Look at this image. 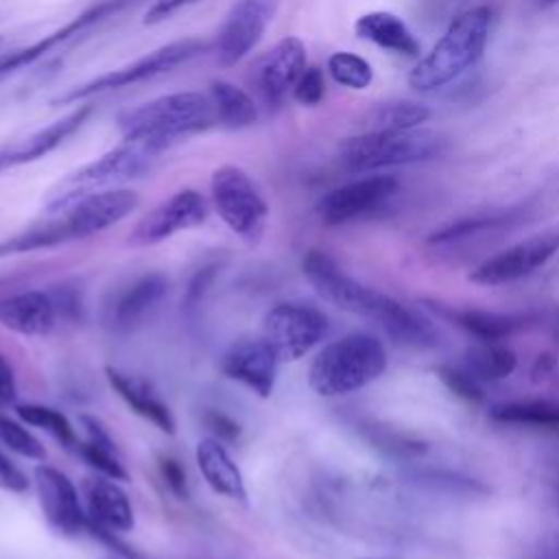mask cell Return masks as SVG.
I'll use <instances>...</instances> for the list:
<instances>
[{
  "label": "cell",
  "instance_id": "cell-1",
  "mask_svg": "<svg viewBox=\"0 0 559 559\" xmlns=\"http://www.w3.org/2000/svg\"><path fill=\"white\" fill-rule=\"evenodd\" d=\"M301 271L323 301L345 312L376 321L391 338L400 343L435 345L437 334L428 321L417 317L393 297L378 293L347 275L328 253L310 249L301 260Z\"/></svg>",
  "mask_w": 559,
  "mask_h": 559
},
{
  "label": "cell",
  "instance_id": "cell-2",
  "mask_svg": "<svg viewBox=\"0 0 559 559\" xmlns=\"http://www.w3.org/2000/svg\"><path fill=\"white\" fill-rule=\"evenodd\" d=\"M170 144L173 142L168 140L155 138L122 140V144H118L116 148L103 153L100 157L83 164L81 168L59 179L44 199L46 214H61L74 201L87 194L118 188L120 183L140 177Z\"/></svg>",
  "mask_w": 559,
  "mask_h": 559
},
{
  "label": "cell",
  "instance_id": "cell-3",
  "mask_svg": "<svg viewBox=\"0 0 559 559\" xmlns=\"http://www.w3.org/2000/svg\"><path fill=\"white\" fill-rule=\"evenodd\" d=\"M386 349L380 338L352 332L328 343L310 362L308 384L321 397L354 393L382 376Z\"/></svg>",
  "mask_w": 559,
  "mask_h": 559
},
{
  "label": "cell",
  "instance_id": "cell-4",
  "mask_svg": "<svg viewBox=\"0 0 559 559\" xmlns=\"http://www.w3.org/2000/svg\"><path fill=\"white\" fill-rule=\"evenodd\" d=\"M489 24L491 11L487 7H472L456 15L432 50L411 70L408 85L419 92H432L461 76L480 59Z\"/></svg>",
  "mask_w": 559,
  "mask_h": 559
},
{
  "label": "cell",
  "instance_id": "cell-5",
  "mask_svg": "<svg viewBox=\"0 0 559 559\" xmlns=\"http://www.w3.org/2000/svg\"><path fill=\"white\" fill-rule=\"evenodd\" d=\"M216 122L212 98L199 92H175L153 98L120 116L124 140L155 138L175 142L181 135L203 131Z\"/></svg>",
  "mask_w": 559,
  "mask_h": 559
},
{
  "label": "cell",
  "instance_id": "cell-6",
  "mask_svg": "<svg viewBox=\"0 0 559 559\" xmlns=\"http://www.w3.org/2000/svg\"><path fill=\"white\" fill-rule=\"evenodd\" d=\"M443 148L441 135L435 131H378L347 138L341 144V164L349 173H367L389 166L426 162Z\"/></svg>",
  "mask_w": 559,
  "mask_h": 559
},
{
  "label": "cell",
  "instance_id": "cell-7",
  "mask_svg": "<svg viewBox=\"0 0 559 559\" xmlns=\"http://www.w3.org/2000/svg\"><path fill=\"white\" fill-rule=\"evenodd\" d=\"M207 50V41L201 37H183L170 44H164L151 52H146L144 57L135 59L133 63H127L122 68H116L111 72H105L87 83L74 85L68 92L59 94L52 105H72L79 100H85L94 94H103V92H111V90H122L127 85H135L142 81H148L153 76H159L164 72H170L173 68L194 59L197 55Z\"/></svg>",
  "mask_w": 559,
  "mask_h": 559
},
{
  "label": "cell",
  "instance_id": "cell-8",
  "mask_svg": "<svg viewBox=\"0 0 559 559\" xmlns=\"http://www.w3.org/2000/svg\"><path fill=\"white\" fill-rule=\"evenodd\" d=\"M210 192L214 210L221 221L245 242L255 245L266 227L269 205L253 186L251 177L234 166L225 164L212 173Z\"/></svg>",
  "mask_w": 559,
  "mask_h": 559
},
{
  "label": "cell",
  "instance_id": "cell-9",
  "mask_svg": "<svg viewBox=\"0 0 559 559\" xmlns=\"http://www.w3.org/2000/svg\"><path fill=\"white\" fill-rule=\"evenodd\" d=\"M328 334V317L312 304L282 301L262 319V338L273 347L280 362L306 356Z\"/></svg>",
  "mask_w": 559,
  "mask_h": 559
},
{
  "label": "cell",
  "instance_id": "cell-10",
  "mask_svg": "<svg viewBox=\"0 0 559 559\" xmlns=\"http://www.w3.org/2000/svg\"><path fill=\"white\" fill-rule=\"evenodd\" d=\"M37 502L46 524L61 537H79L85 533L87 518L81 491L57 467L39 463L33 469Z\"/></svg>",
  "mask_w": 559,
  "mask_h": 559
},
{
  "label": "cell",
  "instance_id": "cell-11",
  "mask_svg": "<svg viewBox=\"0 0 559 559\" xmlns=\"http://www.w3.org/2000/svg\"><path fill=\"white\" fill-rule=\"evenodd\" d=\"M280 0H234L216 37V61L231 68L262 39Z\"/></svg>",
  "mask_w": 559,
  "mask_h": 559
},
{
  "label": "cell",
  "instance_id": "cell-12",
  "mask_svg": "<svg viewBox=\"0 0 559 559\" xmlns=\"http://www.w3.org/2000/svg\"><path fill=\"white\" fill-rule=\"evenodd\" d=\"M397 190L400 181L391 175L362 177L323 194L317 203V214L330 227L345 225L376 212L386 201H391Z\"/></svg>",
  "mask_w": 559,
  "mask_h": 559
},
{
  "label": "cell",
  "instance_id": "cell-13",
  "mask_svg": "<svg viewBox=\"0 0 559 559\" xmlns=\"http://www.w3.org/2000/svg\"><path fill=\"white\" fill-rule=\"evenodd\" d=\"M140 205V194L129 188H109L74 201L57 214L72 240H83L109 229Z\"/></svg>",
  "mask_w": 559,
  "mask_h": 559
},
{
  "label": "cell",
  "instance_id": "cell-14",
  "mask_svg": "<svg viewBox=\"0 0 559 559\" xmlns=\"http://www.w3.org/2000/svg\"><path fill=\"white\" fill-rule=\"evenodd\" d=\"M559 251V227L546 234H537L533 238H526L483 264H478L469 280L483 286H498V284H509L515 280H522L544 266L555 253Z\"/></svg>",
  "mask_w": 559,
  "mask_h": 559
},
{
  "label": "cell",
  "instance_id": "cell-15",
  "mask_svg": "<svg viewBox=\"0 0 559 559\" xmlns=\"http://www.w3.org/2000/svg\"><path fill=\"white\" fill-rule=\"evenodd\" d=\"M207 218V203L201 192L186 188L155 205L148 214H144L133 231L129 234V242L135 247L157 245L177 231H186L199 227Z\"/></svg>",
  "mask_w": 559,
  "mask_h": 559
},
{
  "label": "cell",
  "instance_id": "cell-16",
  "mask_svg": "<svg viewBox=\"0 0 559 559\" xmlns=\"http://www.w3.org/2000/svg\"><path fill=\"white\" fill-rule=\"evenodd\" d=\"M277 367L280 358L262 336L231 343L221 358V371L262 400L271 397L275 389Z\"/></svg>",
  "mask_w": 559,
  "mask_h": 559
},
{
  "label": "cell",
  "instance_id": "cell-17",
  "mask_svg": "<svg viewBox=\"0 0 559 559\" xmlns=\"http://www.w3.org/2000/svg\"><path fill=\"white\" fill-rule=\"evenodd\" d=\"M306 70V46L299 37L280 39L255 66L253 83L266 105H280Z\"/></svg>",
  "mask_w": 559,
  "mask_h": 559
},
{
  "label": "cell",
  "instance_id": "cell-18",
  "mask_svg": "<svg viewBox=\"0 0 559 559\" xmlns=\"http://www.w3.org/2000/svg\"><path fill=\"white\" fill-rule=\"evenodd\" d=\"M170 288V280L159 271H148L116 293L107 306V325L114 332H131L151 317Z\"/></svg>",
  "mask_w": 559,
  "mask_h": 559
},
{
  "label": "cell",
  "instance_id": "cell-19",
  "mask_svg": "<svg viewBox=\"0 0 559 559\" xmlns=\"http://www.w3.org/2000/svg\"><path fill=\"white\" fill-rule=\"evenodd\" d=\"M92 111H94L92 105H81L74 111L66 114L63 118L28 133L26 138H20L11 144L0 146V175L11 168L37 162L44 155L52 153L57 146H61L70 135H74L87 122Z\"/></svg>",
  "mask_w": 559,
  "mask_h": 559
},
{
  "label": "cell",
  "instance_id": "cell-20",
  "mask_svg": "<svg viewBox=\"0 0 559 559\" xmlns=\"http://www.w3.org/2000/svg\"><path fill=\"white\" fill-rule=\"evenodd\" d=\"M81 500H83L85 518L94 526H100L120 535L129 533L135 526L131 500L114 478H107L100 474L83 478Z\"/></svg>",
  "mask_w": 559,
  "mask_h": 559
},
{
  "label": "cell",
  "instance_id": "cell-21",
  "mask_svg": "<svg viewBox=\"0 0 559 559\" xmlns=\"http://www.w3.org/2000/svg\"><path fill=\"white\" fill-rule=\"evenodd\" d=\"M57 304L50 293L22 290L0 299V325L22 336H44L57 325Z\"/></svg>",
  "mask_w": 559,
  "mask_h": 559
},
{
  "label": "cell",
  "instance_id": "cell-22",
  "mask_svg": "<svg viewBox=\"0 0 559 559\" xmlns=\"http://www.w3.org/2000/svg\"><path fill=\"white\" fill-rule=\"evenodd\" d=\"M105 376H107L109 386L118 393V397L138 417L146 419L164 435H175V428H177L175 417H173L168 404L159 397V393L153 389L151 382H146L144 378H140L135 373L111 367V365L105 367Z\"/></svg>",
  "mask_w": 559,
  "mask_h": 559
},
{
  "label": "cell",
  "instance_id": "cell-23",
  "mask_svg": "<svg viewBox=\"0 0 559 559\" xmlns=\"http://www.w3.org/2000/svg\"><path fill=\"white\" fill-rule=\"evenodd\" d=\"M194 459H197V467H199L203 480L207 483V487L214 493L225 496L229 500H238V502L247 500V487H245L242 472L221 439H216L212 435L203 437L197 443Z\"/></svg>",
  "mask_w": 559,
  "mask_h": 559
},
{
  "label": "cell",
  "instance_id": "cell-24",
  "mask_svg": "<svg viewBox=\"0 0 559 559\" xmlns=\"http://www.w3.org/2000/svg\"><path fill=\"white\" fill-rule=\"evenodd\" d=\"M354 31L360 39L371 41L380 48L393 50L404 57H417L419 55V41L408 31V26L389 11H371L356 20Z\"/></svg>",
  "mask_w": 559,
  "mask_h": 559
},
{
  "label": "cell",
  "instance_id": "cell-25",
  "mask_svg": "<svg viewBox=\"0 0 559 559\" xmlns=\"http://www.w3.org/2000/svg\"><path fill=\"white\" fill-rule=\"evenodd\" d=\"M210 98L214 103L216 122L227 129H245L258 120V107L253 98L229 81H212Z\"/></svg>",
  "mask_w": 559,
  "mask_h": 559
},
{
  "label": "cell",
  "instance_id": "cell-26",
  "mask_svg": "<svg viewBox=\"0 0 559 559\" xmlns=\"http://www.w3.org/2000/svg\"><path fill=\"white\" fill-rule=\"evenodd\" d=\"M465 371L476 380H502L511 376L518 367V356L513 349L498 345L496 341H483L472 345L463 354Z\"/></svg>",
  "mask_w": 559,
  "mask_h": 559
},
{
  "label": "cell",
  "instance_id": "cell-27",
  "mask_svg": "<svg viewBox=\"0 0 559 559\" xmlns=\"http://www.w3.org/2000/svg\"><path fill=\"white\" fill-rule=\"evenodd\" d=\"M70 242V236L61 223V218H52L39 225H33L20 234H13L4 240H0V260L20 255V253H33L41 249H52L59 245Z\"/></svg>",
  "mask_w": 559,
  "mask_h": 559
},
{
  "label": "cell",
  "instance_id": "cell-28",
  "mask_svg": "<svg viewBox=\"0 0 559 559\" xmlns=\"http://www.w3.org/2000/svg\"><path fill=\"white\" fill-rule=\"evenodd\" d=\"M491 419L500 424L515 426H535L546 430H559V404L548 400H528V402H507L491 408Z\"/></svg>",
  "mask_w": 559,
  "mask_h": 559
},
{
  "label": "cell",
  "instance_id": "cell-29",
  "mask_svg": "<svg viewBox=\"0 0 559 559\" xmlns=\"http://www.w3.org/2000/svg\"><path fill=\"white\" fill-rule=\"evenodd\" d=\"M445 314L480 341H500L520 328V319L511 314L485 310H448Z\"/></svg>",
  "mask_w": 559,
  "mask_h": 559
},
{
  "label": "cell",
  "instance_id": "cell-30",
  "mask_svg": "<svg viewBox=\"0 0 559 559\" xmlns=\"http://www.w3.org/2000/svg\"><path fill=\"white\" fill-rule=\"evenodd\" d=\"M430 118V109L415 100L380 103L371 114V129L378 131H413Z\"/></svg>",
  "mask_w": 559,
  "mask_h": 559
},
{
  "label": "cell",
  "instance_id": "cell-31",
  "mask_svg": "<svg viewBox=\"0 0 559 559\" xmlns=\"http://www.w3.org/2000/svg\"><path fill=\"white\" fill-rule=\"evenodd\" d=\"M15 415L17 419H22L26 426H35L44 432H48L55 441H59L63 448H72L76 445V435L74 428L70 424V419L52 408V406H44V404H17L15 406Z\"/></svg>",
  "mask_w": 559,
  "mask_h": 559
},
{
  "label": "cell",
  "instance_id": "cell-32",
  "mask_svg": "<svg viewBox=\"0 0 559 559\" xmlns=\"http://www.w3.org/2000/svg\"><path fill=\"white\" fill-rule=\"evenodd\" d=\"M0 443L9 452L28 459V461H44L46 459V448L41 441L24 426V421L13 419L4 413H0Z\"/></svg>",
  "mask_w": 559,
  "mask_h": 559
},
{
  "label": "cell",
  "instance_id": "cell-33",
  "mask_svg": "<svg viewBox=\"0 0 559 559\" xmlns=\"http://www.w3.org/2000/svg\"><path fill=\"white\" fill-rule=\"evenodd\" d=\"M328 70L332 74V79L349 90H365L371 85L373 81V70L371 66L347 50H338L328 59Z\"/></svg>",
  "mask_w": 559,
  "mask_h": 559
},
{
  "label": "cell",
  "instance_id": "cell-34",
  "mask_svg": "<svg viewBox=\"0 0 559 559\" xmlns=\"http://www.w3.org/2000/svg\"><path fill=\"white\" fill-rule=\"evenodd\" d=\"M79 454L83 456V461L100 476L114 478L118 483L129 480V472L124 469L120 456H118V448H107V445H98L92 441H79L76 443Z\"/></svg>",
  "mask_w": 559,
  "mask_h": 559
},
{
  "label": "cell",
  "instance_id": "cell-35",
  "mask_svg": "<svg viewBox=\"0 0 559 559\" xmlns=\"http://www.w3.org/2000/svg\"><path fill=\"white\" fill-rule=\"evenodd\" d=\"M441 382L452 391L456 393L459 397L467 400V402H483V389L478 386L476 378L467 371H459V369H452V367H439L437 369Z\"/></svg>",
  "mask_w": 559,
  "mask_h": 559
},
{
  "label": "cell",
  "instance_id": "cell-36",
  "mask_svg": "<svg viewBox=\"0 0 559 559\" xmlns=\"http://www.w3.org/2000/svg\"><path fill=\"white\" fill-rule=\"evenodd\" d=\"M323 94H325L323 72L319 68H306L293 87V98L306 107H314L321 103Z\"/></svg>",
  "mask_w": 559,
  "mask_h": 559
},
{
  "label": "cell",
  "instance_id": "cell-37",
  "mask_svg": "<svg viewBox=\"0 0 559 559\" xmlns=\"http://www.w3.org/2000/svg\"><path fill=\"white\" fill-rule=\"evenodd\" d=\"M214 277H216V264H207V266L199 269L192 275V280H190V284L186 288V297H183V308L186 310H194L201 304V299L205 297V293L212 286Z\"/></svg>",
  "mask_w": 559,
  "mask_h": 559
},
{
  "label": "cell",
  "instance_id": "cell-38",
  "mask_svg": "<svg viewBox=\"0 0 559 559\" xmlns=\"http://www.w3.org/2000/svg\"><path fill=\"white\" fill-rule=\"evenodd\" d=\"M31 483L26 474L9 459V454L0 448V489L11 493H24L28 491Z\"/></svg>",
  "mask_w": 559,
  "mask_h": 559
},
{
  "label": "cell",
  "instance_id": "cell-39",
  "mask_svg": "<svg viewBox=\"0 0 559 559\" xmlns=\"http://www.w3.org/2000/svg\"><path fill=\"white\" fill-rule=\"evenodd\" d=\"M159 474L164 478V483L168 485V489L177 496V498H188V478H186V469L181 467V463L173 456H159Z\"/></svg>",
  "mask_w": 559,
  "mask_h": 559
},
{
  "label": "cell",
  "instance_id": "cell-40",
  "mask_svg": "<svg viewBox=\"0 0 559 559\" xmlns=\"http://www.w3.org/2000/svg\"><path fill=\"white\" fill-rule=\"evenodd\" d=\"M205 424H207V428L214 432L212 437H216V439H221V441H234V439H238V435H240V426H238L231 417H227L225 413H221V411H210V413L205 415Z\"/></svg>",
  "mask_w": 559,
  "mask_h": 559
},
{
  "label": "cell",
  "instance_id": "cell-41",
  "mask_svg": "<svg viewBox=\"0 0 559 559\" xmlns=\"http://www.w3.org/2000/svg\"><path fill=\"white\" fill-rule=\"evenodd\" d=\"M201 0H155L148 11L144 13V24H159L164 22L166 17H170L173 13H177L179 9L183 7H190V4H197Z\"/></svg>",
  "mask_w": 559,
  "mask_h": 559
},
{
  "label": "cell",
  "instance_id": "cell-42",
  "mask_svg": "<svg viewBox=\"0 0 559 559\" xmlns=\"http://www.w3.org/2000/svg\"><path fill=\"white\" fill-rule=\"evenodd\" d=\"M17 397V382L11 362L4 354H0V408H9L15 404Z\"/></svg>",
  "mask_w": 559,
  "mask_h": 559
},
{
  "label": "cell",
  "instance_id": "cell-43",
  "mask_svg": "<svg viewBox=\"0 0 559 559\" xmlns=\"http://www.w3.org/2000/svg\"><path fill=\"white\" fill-rule=\"evenodd\" d=\"M537 559H559V535L550 537V539L542 546Z\"/></svg>",
  "mask_w": 559,
  "mask_h": 559
},
{
  "label": "cell",
  "instance_id": "cell-44",
  "mask_svg": "<svg viewBox=\"0 0 559 559\" xmlns=\"http://www.w3.org/2000/svg\"><path fill=\"white\" fill-rule=\"evenodd\" d=\"M539 2H542V4H557L559 0H539Z\"/></svg>",
  "mask_w": 559,
  "mask_h": 559
}]
</instances>
